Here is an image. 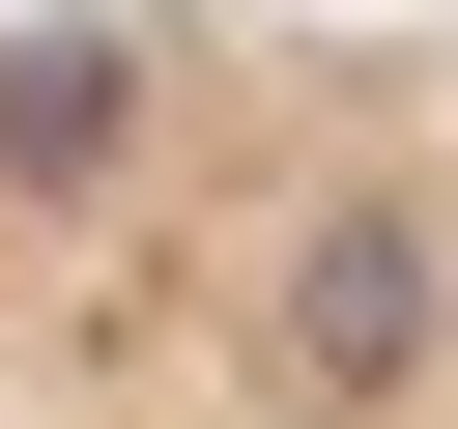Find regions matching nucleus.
<instances>
[{"label": "nucleus", "instance_id": "nucleus-1", "mask_svg": "<svg viewBox=\"0 0 458 429\" xmlns=\"http://www.w3.org/2000/svg\"><path fill=\"white\" fill-rule=\"evenodd\" d=\"M0 429H458V29L29 0Z\"/></svg>", "mask_w": 458, "mask_h": 429}]
</instances>
